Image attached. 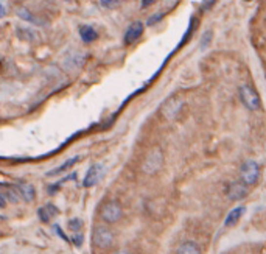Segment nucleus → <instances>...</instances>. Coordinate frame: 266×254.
Segmentation results:
<instances>
[{"label":"nucleus","instance_id":"nucleus-1","mask_svg":"<svg viewBox=\"0 0 266 254\" xmlns=\"http://www.w3.org/2000/svg\"><path fill=\"white\" fill-rule=\"evenodd\" d=\"M238 94L243 101V105L249 109V111H257V109H260V106H262L260 97L251 84H243V86H240Z\"/></svg>","mask_w":266,"mask_h":254},{"label":"nucleus","instance_id":"nucleus-2","mask_svg":"<svg viewBox=\"0 0 266 254\" xmlns=\"http://www.w3.org/2000/svg\"><path fill=\"white\" fill-rule=\"evenodd\" d=\"M162 164H164V153H162L159 148H154L150 151L148 156L145 158L142 164V170L147 175H154L160 170Z\"/></svg>","mask_w":266,"mask_h":254},{"label":"nucleus","instance_id":"nucleus-3","mask_svg":"<svg viewBox=\"0 0 266 254\" xmlns=\"http://www.w3.org/2000/svg\"><path fill=\"white\" fill-rule=\"evenodd\" d=\"M92 242L98 248H109L114 243V232L105 226H97L92 232Z\"/></svg>","mask_w":266,"mask_h":254},{"label":"nucleus","instance_id":"nucleus-4","mask_svg":"<svg viewBox=\"0 0 266 254\" xmlns=\"http://www.w3.org/2000/svg\"><path fill=\"white\" fill-rule=\"evenodd\" d=\"M123 215V209L118 201H108L101 208V218L108 223H117Z\"/></svg>","mask_w":266,"mask_h":254},{"label":"nucleus","instance_id":"nucleus-5","mask_svg":"<svg viewBox=\"0 0 266 254\" xmlns=\"http://www.w3.org/2000/svg\"><path fill=\"white\" fill-rule=\"evenodd\" d=\"M240 175H242V183H244L246 185H251V184L259 181L260 167H259V164L255 162V161H246V162L242 165Z\"/></svg>","mask_w":266,"mask_h":254},{"label":"nucleus","instance_id":"nucleus-6","mask_svg":"<svg viewBox=\"0 0 266 254\" xmlns=\"http://www.w3.org/2000/svg\"><path fill=\"white\" fill-rule=\"evenodd\" d=\"M184 106V101L182 98L179 97H171L168 98L164 105H162V114H164L165 118H168V120H173V118L181 113V109Z\"/></svg>","mask_w":266,"mask_h":254},{"label":"nucleus","instance_id":"nucleus-7","mask_svg":"<svg viewBox=\"0 0 266 254\" xmlns=\"http://www.w3.org/2000/svg\"><path fill=\"white\" fill-rule=\"evenodd\" d=\"M143 30H145L143 22H140V21L133 22V23L130 25V27L126 28V31H125V36H123L125 46H133L134 42L139 41L140 36L143 35Z\"/></svg>","mask_w":266,"mask_h":254},{"label":"nucleus","instance_id":"nucleus-8","mask_svg":"<svg viewBox=\"0 0 266 254\" xmlns=\"http://www.w3.org/2000/svg\"><path fill=\"white\" fill-rule=\"evenodd\" d=\"M247 195V185L242 181H237L232 183L229 185L227 189V198L232 200V201H238V200H243Z\"/></svg>","mask_w":266,"mask_h":254},{"label":"nucleus","instance_id":"nucleus-9","mask_svg":"<svg viewBox=\"0 0 266 254\" xmlns=\"http://www.w3.org/2000/svg\"><path fill=\"white\" fill-rule=\"evenodd\" d=\"M78 31H80V38L84 44H92V42H95L100 38L98 31L93 28L92 25H81Z\"/></svg>","mask_w":266,"mask_h":254},{"label":"nucleus","instance_id":"nucleus-10","mask_svg":"<svg viewBox=\"0 0 266 254\" xmlns=\"http://www.w3.org/2000/svg\"><path fill=\"white\" fill-rule=\"evenodd\" d=\"M101 165L100 164H93L89 170H88V173H86V178H84V183H83V185L84 187H92V185H95L97 183H98V180H100V175H101Z\"/></svg>","mask_w":266,"mask_h":254},{"label":"nucleus","instance_id":"nucleus-11","mask_svg":"<svg viewBox=\"0 0 266 254\" xmlns=\"http://www.w3.org/2000/svg\"><path fill=\"white\" fill-rule=\"evenodd\" d=\"M16 190H17V193H21V197L27 203H31L34 200V197H36V190H34V187L30 183H17Z\"/></svg>","mask_w":266,"mask_h":254},{"label":"nucleus","instance_id":"nucleus-12","mask_svg":"<svg viewBox=\"0 0 266 254\" xmlns=\"http://www.w3.org/2000/svg\"><path fill=\"white\" fill-rule=\"evenodd\" d=\"M59 214V210L55 205H44L38 209V215L42 222H50L51 218H55Z\"/></svg>","mask_w":266,"mask_h":254},{"label":"nucleus","instance_id":"nucleus-13","mask_svg":"<svg viewBox=\"0 0 266 254\" xmlns=\"http://www.w3.org/2000/svg\"><path fill=\"white\" fill-rule=\"evenodd\" d=\"M16 35L19 36V39L27 41V42H36L39 39V35L34 30L28 27H17L16 28Z\"/></svg>","mask_w":266,"mask_h":254},{"label":"nucleus","instance_id":"nucleus-14","mask_svg":"<svg viewBox=\"0 0 266 254\" xmlns=\"http://www.w3.org/2000/svg\"><path fill=\"white\" fill-rule=\"evenodd\" d=\"M244 210H246V209H244V206H238V208L232 209V210H230V212L227 214L224 225H226V226H234L235 223H238V220L243 217Z\"/></svg>","mask_w":266,"mask_h":254},{"label":"nucleus","instance_id":"nucleus-15","mask_svg":"<svg viewBox=\"0 0 266 254\" xmlns=\"http://www.w3.org/2000/svg\"><path fill=\"white\" fill-rule=\"evenodd\" d=\"M176 254H201V248L198 247V243L195 242H184L181 247L177 248Z\"/></svg>","mask_w":266,"mask_h":254},{"label":"nucleus","instance_id":"nucleus-16","mask_svg":"<svg viewBox=\"0 0 266 254\" xmlns=\"http://www.w3.org/2000/svg\"><path fill=\"white\" fill-rule=\"evenodd\" d=\"M17 16L25 21V22H30V23H34V25H44V21H39L38 18H34V16L31 14L30 10H27V8H19L17 10Z\"/></svg>","mask_w":266,"mask_h":254},{"label":"nucleus","instance_id":"nucleus-17","mask_svg":"<svg viewBox=\"0 0 266 254\" xmlns=\"http://www.w3.org/2000/svg\"><path fill=\"white\" fill-rule=\"evenodd\" d=\"M80 159H81V156H75V158L67 159L64 164H61L59 167H56V170H51V172H48V173H47V176H55V175H59L61 172H66V170H68V167L75 165L76 162H78Z\"/></svg>","mask_w":266,"mask_h":254},{"label":"nucleus","instance_id":"nucleus-18","mask_svg":"<svg viewBox=\"0 0 266 254\" xmlns=\"http://www.w3.org/2000/svg\"><path fill=\"white\" fill-rule=\"evenodd\" d=\"M81 228H83V222L80 218H72L70 222H68V230L73 231L75 234L76 232H80L81 231Z\"/></svg>","mask_w":266,"mask_h":254},{"label":"nucleus","instance_id":"nucleus-19","mask_svg":"<svg viewBox=\"0 0 266 254\" xmlns=\"http://www.w3.org/2000/svg\"><path fill=\"white\" fill-rule=\"evenodd\" d=\"M212 35H213V33H212L210 30L204 33V36H202V39H201V42H200V48H201V50H205V48L209 47L210 41H212Z\"/></svg>","mask_w":266,"mask_h":254},{"label":"nucleus","instance_id":"nucleus-20","mask_svg":"<svg viewBox=\"0 0 266 254\" xmlns=\"http://www.w3.org/2000/svg\"><path fill=\"white\" fill-rule=\"evenodd\" d=\"M100 5L103 8H108V10H112V8L118 6V0H100Z\"/></svg>","mask_w":266,"mask_h":254},{"label":"nucleus","instance_id":"nucleus-21","mask_svg":"<svg viewBox=\"0 0 266 254\" xmlns=\"http://www.w3.org/2000/svg\"><path fill=\"white\" fill-rule=\"evenodd\" d=\"M162 18H164V13H159V14H153L151 18H148V21H147V25L148 27H153V25H156Z\"/></svg>","mask_w":266,"mask_h":254},{"label":"nucleus","instance_id":"nucleus-22","mask_svg":"<svg viewBox=\"0 0 266 254\" xmlns=\"http://www.w3.org/2000/svg\"><path fill=\"white\" fill-rule=\"evenodd\" d=\"M55 231H56V232L59 234V237H63V239H64L66 242H70V240H68V237H67V235H66V234H64L63 231H61V228H59L58 225L55 226Z\"/></svg>","mask_w":266,"mask_h":254},{"label":"nucleus","instance_id":"nucleus-23","mask_svg":"<svg viewBox=\"0 0 266 254\" xmlns=\"http://www.w3.org/2000/svg\"><path fill=\"white\" fill-rule=\"evenodd\" d=\"M157 0H142V8H148L151 6L153 3H156Z\"/></svg>","mask_w":266,"mask_h":254},{"label":"nucleus","instance_id":"nucleus-24","mask_svg":"<svg viewBox=\"0 0 266 254\" xmlns=\"http://www.w3.org/2000/svg\"><path fill=\"white\" fill-rule=\"evenodd\" d=\"M6 206V197H5V193L0 192V208H5Z\"/></svg>","mask_w":266,"mask_h":254},{"label":"nucleus","instance_id":"nucleus-25","mask_svg":"<svg viewBox=\"0 0 266 254\" xmlns=\"http://www.w3.org/2000/svg\"><path fill=\"white\" fill-rule=\"evenodd\" d=\"M5 16H6V10H5V6L0 3V19L5 18Z\"/></svg>","mask_w":266,"mask_h":254},{"label":"nucleus","instance_id":"nucleus-26","mask_svg":"<svg viewBox=\"0 0 266 254\" xmlns=\"http://www.w3.org/2000/svg\"><path fill=\"white\" fill-rule=\"evenodd\" d=\"M115 254H131V253L128 251V250H118V251H117Z\"/></svg>","mask_w":266,"mask_h":254},{"label":"nucleus","instance_id":"nucleus-27","mask_svg":"<svg viewBox=\"0 0 266 254\" xmlns=\"http://www.w3.org/2000/svg\"><path fill=\"white\" fill-rule=\"evenodd\" d=\"M64 2H72V0H64Z\"/></svg>","mask_w":266,"mask_h":254},{"label":"nucleus","instance_id":"nucleus-28","mask_svg":"<svg viewBox=\"0 0 266 254\" xmlns=\"http://www.w3.org/2000/svg\"><path fill=\"white\" fill-rule=\"evenodd\" d=\"M244 2H251V0H244Z\"/></svg>","mask_w":266,"mask_h":254},{"label":"nucleus","instance_id":"nucleus-29","mask_svg":"<svg viewBox=\"0 0 266 254\" xmlns=\"http://www.w3.org/2000/svg\"><path fill=\"white\" fill-rule=\"evenodd\" d=\"M118 2H120V0H118Z\"/></svg>","mask_w":266,"mask_h":254}]
</instances>
